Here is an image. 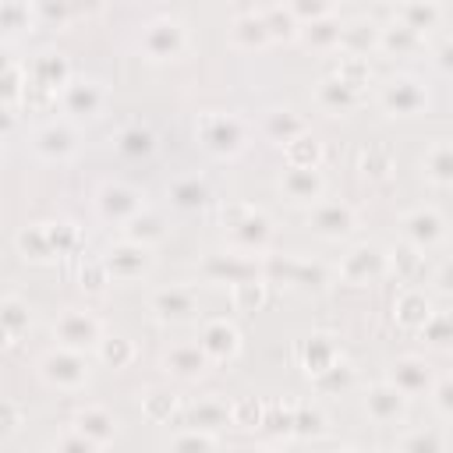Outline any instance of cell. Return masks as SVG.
<instances>
[{"instance_id":"6da1fadb","label":"cell","mask_w":453,"mask_h":453,"mask_svg":"<svg viewBox=\"0 0 453 453\" xmlns=\"http://www.w3.org/2000/svg\"><path fill=\"white\" fill-rule=\"evenodd\" d=\"M223 223L230 230V241L237 244V255H262L273 241V219L255 205H223Z\"/></svg>"},{"instance_id":"7a4b0ae2","label":"cell","mask_w":453,"mask_h":453,"mask_svg":"<svg viewBox=\"0 0 453 453\" xmlns=\"http://www.w3.org/2000/svg\"><path fill=\"white\" fill-rule=\"evenodd\" d=\"M195 131H198V142L216 156H237L248 145V124L237 113H219V110L202 113Z\"/></svg>"},{"instance_id":"3957f363","label":"cell","mask_w":453,"mask_h":453,"mask_svg":"<svg viewBox=\"0 0 453 453\" xmlns=\"http://www.w3.org/2000/svg\"><path fill=\"white\" fill-rule=\"evenodd\" d=\"M57 103L64 110V120H85V117H99L110 103V92L99 78H85V74H71L67 85L57 92Z\"/></svg>"},{"instance_id":"277c9868","label":"cell","mask_w":453,"mask_h":453,"mask_svg":"<svg viewBox=\"0 0 453 453\" xmlns=\"http://www.w3.org/2000/svg\"><path fill=\"white\" fill-rule=\"evenodd\" d=\"M39 379L57 393H78L88 386V361L78 350H50L39 357Z\"/></svg>"},{"instance_id":"5b68a950","label":"cell","mask_w":453,"mask_h":453,"mask_svg":"<svg viewBox=\"0 0 453 453\" xmlns=\"http://www.w3.org/2000/svg\"><path fill=\"white\" fill-rule=\"evenodd\" d=\"M50 333H53L57 347L85 354V350H92V347L103 340V322H99L88 308H64V311L53 319Z\"/></svg>"},{"instance_id":"8992f818","label":"cell","mask_w":453,"mask_h":453,"mask_svg":"<svg viewBox=\"0 0 453 453\" xmlns=\"http://www.w3.org/2000/svg\"><path fill=\"white\" fill-rule=\"evenodd\" d=\"M99 262H103V269H106V280L113 283H134V280H142V276H149V269H152V248H145V244H134V241H113L103 255H99Z\"/></svg>"},{"instance_id":"52a82bcc","label":"cell","mask_w":453,"mask_h":453,"mask_svg":"<svg viewBox=\"0 0 453 453\" xmlns=\"http://www.w3.org/2000/svg\"><path fill=\"white\" fill-rule=\"evenodd\" d=\"M138 46H142V53L149 57V60H177L184 50H188V28L177 21V18H170V14H159V18H152L145 28H142V39H138Z\"/></svg>"},{"instance_id":"ba28073f","label":"cell","mask_w":453,"mask_h":453,"mask_svg":"<svg viewBox=\"0 0 453 453\" xmlns=\"http://www.w3.org/2000/svg\"><path fill=\"white\" fill-rule=\"evenodd\" d=\"M379 106L389 117H414L428 106V88L414 74H393L379 85Z\"/></svg>"},{"instance_id":"9c48e42d","label":"cell","mask_w":453,"mask_h":453,"mask_svg":"<svg viewBox=\"0 0 453 453\" xmlns=\"http://www.w3.org/2000/svg\"><path fill=\"white\" fill-rule=\"evenodd\" d=\"M308 230L322 241H340L357 230V209L340 198H319L315 205H308Z\"/></svg>"},{"instance_id":"30bf717a","label":"cell","mask_w":453,"mask_h":453,"mask_svg":"<svg viewBox=\"0 0 453 453\" xmlns=\"http://www.w3.org/2000/svg\"><path fill=\"white\" fill-rule=\"evenodd\" d=\"M145 205H149L145 195H142L138 188L124 184V180H106V184H99V191H96V209H99V216H103L106 223H117V226H124V223H127L131 216H138Z\"/></svg>"},{"instance_id":"8fae6325","label":"cell","mask_w":453,"mask_h":453,"mask_svg":"<svg viewBox=\"0 0 453 453\" xmlns=\"http://www.w3.org/2000/svg\"><path fill=\"white\" fill-rule=\"evenodd\" d=\"M149 308L163 322H198V290L188 283H170L149 294Z\"/></svg>"},{"instance_id":"7c38bea8","label":"cell","mask_w":453,"mask_h":453,"mask_svg":"<svg viewBox=\"0 0 453 453\" xmlns=\"http://www.w3.org/2000/svg\"><path fill=\"white\" fill-rule=\"evenodd\" d=\"M32 149L46 163H64V159H71L78 152V127L71 120H64V117L50 120L32 134Z\"/></svg>"},{"instance_id":"4fadbf2b","label":"cell","mask_w":453,"mask_h":453,"mask_svg":"<svg viewBox=\"0 0 453 453\" xmlns=\"http://www.w3.org/2000/svg\"><path fill=\"white\" fill-rule=\"evenodd\" d=\"M195 343H198V350H202L212 365H219V361L237 357V350H241V333H237V326H234L230 319H202Z\"/></svg>"},{"instance_id":"5bb4252c","label":"cell","mask_w":453,"mask_h":453,"mask_svg":"<svg viewBox=\"0 0 453 453\" xmlns=\"http://www.w3.org/2000/svg\"><path fill=\"white\" fill-rule=\"evenodd\" d=\"M336 273H340L343 283H354V287L372 283V280L386 276V251L375 248V244H354V248L340 258Z\"/></svg>"},{"instance_id":"9a60e30c","label":"cell","mask_w":453,"mask_h":453,"mask_svg":"<svg viewBox=\"0 0 453 453\" xmlns=\"http://www.w3.org/2000/svg\"><path fill=\"white\" fill-rule=\"evenodd\" d=\"M400 234H403V244L418 248L421 255L435 244H442L446 237V219L439 216V209H414L400 219Z\"/></svg>"},{"instance_id":"2e32d148","label":"cell","mask_w":453,"mask_h":453,"mask_svg":"<svg viewBox=\"0 0 453 453\" xmlns=\"http://www.w3.org/2000/svg\"><path fill=\"white\" fill-rule=\"evenodd\" d=\"M386 382H389L393 389H400L407 400H411V396H418V393H425V396H428V389L435 386V372H432V365H428L425 357L407 354V357H396V361L389 365Z\"/></svg>"},{"instance_id":"e0dca14e","label":"cell","mask_w":453,"mask_h":453,"mask_svg":"<svg viewBox=\"0 0 453 453\" xmlns=\"http://www.w3.org/2000/svg\"><path fill=\"white\" fill-rule=\"evenodd\" d=\"M67 78H71V67H67V60L60 53H39V57H32L25 64V85L39 88V92H46L53 99L67 85Z\"/></svg>"},{"instance_id":"ac0fdd59","label":"cell","mask_w":453,"mask_h":453,"mask_svg":"<svg viewBox=\"0 0 453 453\" xmlns=\"http://www.w3.org/2000/svg\"><path fill=\"white\" fill-rule=\"evenodd\" d=\"M280 195L294 205H315L322 195H326V177L319 170H308V166H287L276 180Z\"/></svg>"},{"instance_id":"d6986e66","label":"cell","mask_w":453,"mask_h":453,"mask_svg":"<svg viewBox=\"0 0 453 453\" xmlns=\"http://www.w3.org/2000/svg\"><path fill=\"white\" fill-rule=\"evenodd\" d=\"M365 414L375 425H393V421H400L407 414V396L382 379V382H375V386L365 389Z\"/></svg>"},{"instance_id":"ffe728a7","label":"cell","mask_w":453,"mask_h":453,"mask_svg":"<svg viewBox=\"0 0 453 453\" xmlns=\"http://www.w3.org/2000/svg\"><path fill=\"white\" fill-rule=\"evenodd\" d=\"M258 127H262V134H265L273 145H280V149H287L290 142H297L301 134H308V120H304L297 110H290V106H273V110H265Z\"/></svg>"},{"instance_id":"44dd1931","label":"cell","mask_w":453,"mask_h":453,"mask_svg":"<svg viewBox=\"0 0 453 453\" xmlns=\"http://www.w3.org/2000/svg\"><path fill=\"white\" fill-rule=\"evenodd\" d=\"M71 428H74L78 435H85L88 442H96L99 449L110 446V442L117 439V432H120V428H117V418H113L106 407H99V403H85V407H78Z\"/></svg>"},{"instance_id":"7402d4cb","label":"cell","mask_w":453,"mask_h":453,"mask_svg":"<svg viewBox=\"0 0 453 453\" xmlns=\"http://www.w3.org/2000/svg\"><path fill=\"white\" fill-rule=\"evenodd\" d=\"M361 99H365V92L354 88V85H347V81H340L336 74H326V78L315 81V103H319L326 113H333V117L357 110Z\"/></svg>"},{"instance_id":"603a6c76","label":"cell","mask_w":453,"mask_h":453,"mask_svg":"<svg viewBox=\"0 0 453 453\" xmlns=\"http://www.w3.org/2000/svg\"><path fill=\"white\" fill-rule=\"evenodd\" d=\"M163 368H166V375H173L180 382H195L212 368V361L198 350V343H177L163 354Z\"/></svg>"},{"instance_id":"cb8c5ba5","label":"cell","mask_w":453,"mask_h":453,"mask_svg":"<svg viewBox=\"0 0 453 453\" xmlns=\"http://www.w3.org/2000/svg\"><path fill=\"white\" fill-rule=\"evenodd\" d=\"M432 297L421 290V287H403L400 294H396V301H393V319L403 326V329H421L428 319H432Z\"/></svg>"},{"instance_id":"d4e9b609","label":"cell","mask_w":453,"mask_h":453,"mask_svg":"<svg viewBox=\"0 0 453 453\" xmlns=\"http://www.w3.org/2000/svg\"><path fill=\"white\" fill-rule=\"evenodd\" d=\"M379 46V25L368 21V18H350V21H340V53L343 57H365L368 50Z\"/></svg>"},{"instance_id":"484cf974","label":"cell","mask_w":453,"mask_h":453,"mask_svg":"<svg viewBox=\"0 0 453 453\" xmlns=\"http://www.w3.org/2000/svg\"><path fill=\"white\" fill-rule=\"evenodd\" d=\"M297 39H301L308 50H319V53L336 50V46H340V18H336V11L326 14V18H315V21L297 25Z\"/></svg>"},{"instance_id":"4316f807","label":"cell","mask_w":453,"mask_h":453,"mask_svg":"<svg viewBox=\"0 0 453 453\" xmlns=\"http://www.w3.org/2000/svg\"><path fill=\"white\" fill-rule=\"evenodd\" d=\"M120 234H124V241H134V244H145V248H152L156 241H163L166 237V219L156 212V209H142L138 216H131L124 226H120Z\"/></svg>"},{"instance_id":"83f0119b","label":"cell","mask_w":453,"mask_h":453,"mask_svg":"<svg viewBox=\"0 0 453 453\" xmlns=\"http://www.w3.org/2000/svg\"><path fill=\"white\" fill-rule=\"evenodd\" d=\"M425 46V35H418L414 28L400 25V21H389V25H379V46L382 53H393V57H407V53H418Z\"/></svg>"},{"instance_id":"f1b7e54d","label":"cell","mask_w":453,"mask_h":453,"mask_svg":"<svg viewBox=\"0 0 453 453\" xmlns=\"http://www.w3.org/2000/svg\"><path fill=\"white\" fill-rule=\"evenodd\" d=\"M205 273L216 276V280H226L230 287L241 283V280H251L258 276L255 273V262L248 255H237V251H226V255H209L205 258Z\"/></svg>"},{"instance_id":"f546056e","label":"cell","mask_w":453,"mask_h":453,"mask_svg":"<svg viewBox=\"0 0 453 453\" xmlns=\"http://www.w3.org/2000/svg\"><path fill=\"white\" fill-rule=\"evenodd\" d=\"M166 195H170V205L180 209V212H195L209 202V184L198 180V177H173L166 184Z\"/></svg>"},{"instance_id":"4dcf8cb0","label":"cell","mask_w":453,"mask_h":453,"mask_svg":"<svg viewBox=\"0 0 453 453\" xmlns=\"http://www.w3.org/2000/svg\"><path fill=\"white\" fill-rule=\"evenodd\" d=\"M421 166H425V177H428L432 184L446 188V184L453 180V149H449V138H435V142L425 149Z\"/></svg>"},{"instance_id":"1f68e13d","label":"cell","mask_w":453,"mask_h":453,"mask_svg":"<svg viewBox=\"0 0 453 453\" xmlns=\"http://www.w3.org/2000/svg\"><path fill=\"white\" fill-rule=\"evenodd\" d=\"M226 421H230V403H223L216 396H205L188 411V428H198V432L216 435V428H223Z\"/></svg>"},{"instance_id":"d6a6232c","label":"cell","mask_w":453,"mask_h":453,"mask_svg":"<svg viewBox=\"0 0 453 453\" xmlns=\"http://www.w3.org/2000/svg\"><path fill=\"white\" fill-rule=\"evenodd\" d=\"M230 39H234V46H241V50H262V46L273 42L269 32H265V25H262V14H258V11L241 14V18L230 25Z\"/></svg>"},{"instance_id":"836d02e7","label":"cell","mask_w":453,"mask_h":453,"mask_svg":"<svg viewBox=\"0 0 453 453\" xmlns=\"http://www.w3.org/2000/svg\"><path fill=\"white\" fill-rule=\"evenodd\" d=\"M304 372L315 379L319 372H326L336 357H340V347H336V340L329 336V333H315L311 340H304Z\"/></svg>"},{"instance_id":"e575fe53","label":"cell","mask_w":453,"mask_h":453,"mask_svg":"<svg viewBox=\"0 0 453 453\" xmlns=\"http://www.w3.org/2000/svg\"><path fill=\"white\" fill-rule=\"evenodd\" d=\"M92 350H96V357H99L106 368H127V365L134 361V354H138V347H134L127 336H120V333H103V340H99Z\"/></svg>"},{"instance_id":"d590c367","label":"cell","mask_w":453,"mask_h":453,"mask_svg":"<svg viewBox=\"0 0 453 453\" xmlns=\"http://www.w3.org/2000/svg\"><path fill=\"white\" fill-rule=\"evenodd\" d=\"M439 18H442L439 4H400V7H393V21L414 28L418 35H425V28H432Z\"/></svg>"},{"instance_id":"8d00e7d4","label":"cell","mask_w":453,"mask_h":453,"mask_svg":"<svg viewBox=\"0 0 453 453\" xmlns=\"http://www.w3.org/2000/svg\"><path fill=\"white\" fill-rule=\"evenodd\" d=\"M113 145H117V152L138 159V156H149V152L156 149V134H152L149 127H142V124H127V127L117 131Z\"/></svg>"},{"instance_id":"74e56055","label":"cell","mask_w":453,"mask_h":453,"mask_svg":"<svg viewBox=\"0 0 453 453\" xmlns=\"http://www.w3.org/2000/svg\"><path fill=\"white\" fill-rule=\"evenodd\" d=\"M18 251H21L25 258H32V262H46V258H53V244H50V230H46V223L25 226V230L18 234Z\"/></svg>"},{"instance_id":"f35d334b","label":"cell","mask_w":453,"mask_h":453,"mask_svg":"<svg viewBox=\"0 0 453 453\" xmlns=\"http://www.w3.org/2000/svg\"><path fill=\"white\" fill-rule=\"evenodd\" d=\"M262 25L269 32V39H297V21L290 14L287 4H273V7H258Z\"/></svg>"},{"instance_id":"ab89813d","label":"cell","mask_w":453,"mask_h":453,"mask_svg":"<svg viewBox=\"0 0 453 453\" xmlns=\"http://www.w3.org/2000/svg\"><path fill=\"white\" fill-rule=\"evenodd\" d=\"M166 453H216V435L198 428H180L170 435Z\"/></svg>"},{"instance_id":"60d3db41","label":"cell","mask_w":453,"mask_h":453,"mask_svg":"<svg viewBox=\"0 0 453 453\" xmlns=\"http://www.w3.org/2000/svg\"><path fill=\"white\" fill-rule=\"evenodd\" d=\"M28 322H32V311H28V304H25L21 297H4V301H0V329H4L11 340H18V336L28 329Z\"/></svg>"},{"instance_id":"b9f144b4","label":"cell","mask_w":453,"mask_h":453,"mask_svg":"<svg viewBox=\"0 0 453 453\" xmlns=\"http://www.w3.org/2000/svg\"><path fill=\"white\" fill-rule=\"evenodd\" d=\"M283 159H287V166H308V170H319V163H322V145L311 138V131L308 134H301L297 142H290L287 149H283Z\"/></svg>"},{"instance_id":"7bdbcfd3","label":"cell","mask_w":453,"mask_h":453,"mask_svg":"<svg viewBox=\"0 0 453 453\" xmlns=\"http://www.w3.org/2000/svg\"><path fill=\"white\" fill-rule=\"evenodd\" d=\"M230 301L237 311H255L265 304V276H251L230 287Z\"/></svg>"},{"instance_id":"ee69618b","label":"cell","mask_w":453,"mask_h":453,"mask_svg":"<svg viewBox=\"0 0 453 453\" xmlns=\"http://www.w3.org/2000/svg\"><path fill=\"white\" fill-rule=\"evenodd\" d=\"M418 269H421V251H418V248L400 244V248L386 251V273H393L396 280H403V283H407Z\"/></svg>"},{"instance_id":"f6af8a7d","label":"cell","mask_w":453,"mask_h":453,"mask_svg":"<svg viewBox=\"0 0 453 453\" xmlns=\"http://www.w3.org/2000/svg\"><path fill=\"white\" fill-rule=\"evenodd\" d=\"M142 411L149 421H170V414L177 411V396L170 389H149L142 396Z\"/></svg>"},{"instance_id":"bcb514c9","label":"cell","mask_w":453,"mask_h":453,"mask_svg":"<svg viewBox=\"0 0 453 453\" xmlns=\"http://www.w3.org/2000/svg\"><path fill=\"white\" fill-rule=\"evenodd\" d=\"M400 453H446V439L435 428H418L400 442Z\"/></svg>"},{"instance_id":"7dc6e473","label":"cell","mask_w":453,"mask_h":453,"mask_svg":"<svg viewBox=\"0 0 453 453\" xmlns=\"http://www.w3.org/2000/svg\"><path fill=\"white\" fill-rule=\"evenodd\" d=\"M322 425H326V414H322L319 407L294 403V425H290V435L308 439V435H319V432H322Z\"/></svg>"},{"instance_id":"c3c4849f","label":"cell","mask_w":453,"mask_h":453,"mask_svg":"<svg viewBox=\"0 0 453 453\" xmlns=\"http://www.w3.org/2000/svg\"><path fill=\"white\" fill-rule=\"evenodd\" d=\"M35 25L32 4H0V32H25Z\"/></svg>"},{"instance_id":"681fc988","label":"cell","mask_w":453,"mask_h":453,"mask_svg":"<svg viewBox=\"0 0 453 453\" xmlns=\"http://www.w3.org/2000/svg\"><path fill=\"white\" fill-rule=\"evenodd\" d=\"M350 382H354V368H350L343 357H336L326 372L315 375V386H319V389H347Z\"/></svg>"},{"instance_id":"f907efd6","label":"cell","mask_w":453,"mask_h":453,"mask_svg":"<svg viewBox=\"0 0 453 453\" xmlns=\"http://www.w3.org/2000/svg\"><path fill=\"white\" fill-rule=\"evenodd\" d=\"M357 166H361V173L386 177V173H389V166H393V156H389V149H386V145H368V149L361 152Z\"/></svg>"},{"instance_id":"816d5d0a","label":"cell","mask_w":453,"mask_h":453,"mask_svg":"<svg viewBox=\"0 0 453 453\" xmlns=\"http://www.w3.org/2000/svg\"><path fill=\"white\" fill-rule=\"evenodd\" d=\"M21 96H25V67L18 64V67H11V71L0 74V106L11 110Z\"/></svg>"},{"instance_id":"f5cc1de1","label":"cell","mask_w":453,"mask_h":453,"mask_svg":"<svg viewBox=\"0 0 453 453\" xmlns=\"http://www.w3.org/2000/svg\"><path fill=\"white\" fill-rule=\"evenodd\" d=\"M50 453H99V446L88 442L85 435H78L74 428H64L60 435L50 439Z\"/></svg>"},{"instance_id":"db71d44e","label":"cell","mask_w":453,"mask_h":453,"mask_svg":"<svg viewBox=\"0 0 453 453\" xmlns=\"http://www.w3.org/2000/svg\"><path fill=\"white\" fill-rule=\"evenodd\" d=\"M262 418H265V407L258 403V400H237V403H230V425H241V428H255V425H262Z\"/></svg>"},{"instance_id":"11a10c76","label":"cell","mask_w":453,"mask_h":453,"mask_svg":"<svg viewBox=\"0 0 453 453\" xmlns=\"http://www.w3.org/2000/svg\"><path fill=\"white\" fill-rule=\"evenodd\" d=\"M428 343H435V347H446L449 343V315L446 311H432V319L418 329Z\"/></svg>"},{"instance_id":"9f6ffc18","label":"cell","mask_w":453,"mask_h":453,"mask_svg":"<svg viewBox=\"0 0 453 453\" xmlns=\"http://www.w3.org/2000/svg\"><path fill=\"white\" fill-rule=\"evenodd\" d=\"M449 393H453L449 379H435V386L428 389V396H432V407H435V414H439L442 421H449V418H453V403H449Z\"/></svg>"},{"instance_id":"6f0895ef","label":"cell","mask_w":453,"mask_h":453,"mask_svg":"<svg viewBox=\"0 0 453 453\" xmlns=\"http://www.w3.org/2000/svg\"><path fill=\"white\" fill-rule=\"evenodd\" d=\"M18 425H21V407H18V403H11V400H0V439L14 435V432H18Z\"/></svg>"},{"instance_id":"680465c9","label":"cell","mask_w":453,"mask_h":453,"mask_svg":"<svg viewBox=\"0 0 453 453\" xmlns=\"http://www.w3.org/2000/svg\"><path fill=\"white\" fill-rule=\"evenodd\" d=\"M106 283H110V280H106V269H103V262H99V258H96V262H88V273L81 269V287H85V290H92V294H96V290H103Z\"/></svg>"},{"instance_id":"91938a15","label":"cell","mask_w":453,"mask_h":453,"mask_svg":"<svg viewBox=\"0 0 453 453\" xmlns=\"http://www.w3.org/2000/svg\"><path fill=\"white\" fill-rule=\"evenodd\" d=\"M11 127H14V113L7 106H0V134H7Z\"/></svg>"},{"instance_id":"94428289","label":"cell","mask_w":453,"mask_h":453,"mask_svg":"<svg viewBox=\"0 0 453 453\" xmlns=\"http://www.w3.org/2000/svg\"><path fill=\"white\" fill-rule=\"evenodd\" d=\"M11 67H18V64H14V57H11V50H7V46H0V74H4V71H11Z\"/></svg>"},{"instance_id":"6125c7cd","label":"cell","mask_w":453,"mask_h":453,"mask_svg":"<svg viewBox=\"0 0 453 453\" xmlns=\"http://www.w3.org/2000/svg\"><path fill=\"white\" fill-rule=\"evenodd\" d=\"M237 453H276V449H269V446H248V449H237Z\"/></svg>"},{"instance_id":"be15d7a7","label":"cell","mask_w":453,"mask_h":453,"mask_svg":"<svg viewBox=\"0 0 453 453\" xmlns=\"http://www.w3.org/2000/svg\"><path fill=\"white\" fill-rule=\"evenodd\" d=\"M7 343H11V336H7V333H4V329H0V350H4V347H7Z\"/></svg>"},{"instance_id":"e7e4bbea","label":"cell","mask_w":453,"mask_h":453,"mask_svg":"<svg viewBox=\"0 0 453 453\" xmlns=\"http://www.w3.org/2000/svg\"><path fill=\"white\" fill-rule=\"evenodd\" d=\"M336 453H357V449H336Z\"/></svg>"}]
</instances>
